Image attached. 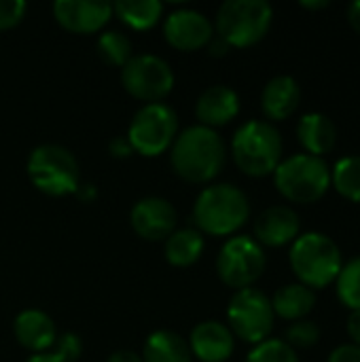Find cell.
Returning <instances> with one entry per match:
<instances>
[{
  "mask_svg": "<svg viewBox=\"0 0 360 362\" xmlns=\"http://www.w3.org/2000/svg\"><path fill=\"white\" fill-rule=\"evenodd\" d=\"M289 261L299 284L312 291L329 286L333 280H337L344 267L339 246L333 242V238L320 231L301 233L291 246Z\"/></svg>",
  "mask_w": 360,
  "mask_h": 362,
  "instance_id": "277c9868",
  "label": "cell"
},
{
  "mask_svg": "<svg viewBox=\"0 0 360 362\" xmlns=\"http://www.w3.org/2000/svg\"><path fill=\"white\" fill-rule=\"evenodd\" d=\"M244 362H299L297 352L284 339H265L257 344Z\"/></svg>",
  "mask_w": 360,
  "mask_h": 362,
  "instance_id": "83f0119b",
  "label": "cell"
},
{
  "mask_svg": "<svg viewBox=\"0 0 360 362\" xmlns=\"http://www.w3.org/2000/svg\"><path fill=\"white\" fill-rule=\"evenodd\" d=\"M267 267V257L263 246L248 235L229 238L216 257V274L221 282L233 291L252 288V284L263 276Z\"/></svg>",
  "mask_w": 360,
  "mask_h": 362,
  "instance_id": "9c48e42d",
  "label": "cell"
},
{
  "mask_svg": "<svg viewBox=\"0 0 360 362\" xmlns=\"http://www.w3.org/2000/svg\"><path fill=\"white\" fill-rule=\"evenodd\" d=\"M348 23L354 28V32H359L360 34V0L352 2V4L348 6Z\"/></svg>",
  "mask_w": 360,
  "mask_h": 362,
  "instance_id": "74e56055",
  "label": "cell"
},
{
  "mask_svg": "<svg viewBox=\"0 0 360 362\" xmlns=\"http://www.w3.org/2000/svg\"><path fill=\"white\" fill-rule=\"evenodd\" d=\"M53 17L70 34L87 36L104 32L106 23L115 17L112 4L108 2H85V0H57L53 2Z\"/></svg>",
  "mask_w": 360,
  "mask_h": 362,
  "instance_id": "5bb4252c",
  "label": "cell"
},
{
  "mask_svg": "<svg viewBox=\"0 0 360 362\" xmlns=\"http://www.w3.org/2000/svg\"><path fill=\"white\" fill-rule=\"evenodd\" d=\"M25 172L36 191L49 197L74 195L81 180V168L74 153L62 144H38L30 151Z\"/></svg>",
  "mask_w": 360,
  "mask_h": 362,
  "instance_id": "5b68a950",
  "label": "cell"
},
{
  "mask_svg": "<svg viewBox=\"0 0 360 362\" xmlns=\"http://www.w3.org/2000/svg\"><path fill=\"white\" fill-rule=\"evenodd\" d=\"M163 4L159 0H121L112 4V15L134 32H146L163 17Z\"/></svg>",
  "mask_w": 360,
  "mask_h": 362,
  "instance_id": "cb8c5ba5",
  "label": "cell"
},
{
  "mask_svg": "<svg viewBox=\"0 0 360 362\" xmlns=\"http://www.w3.org/2000/svg\"><path fill=\"white\" fill-rule=\"evenodd\" d=\"M121 85L134 100L142 104H157L172 93L176 76L163 57L138 53L121 68Z\"/></svg>",
  "mask_w": 360,
  "mask_h": 362,
  "instance_id": "30bf717a",
  "label": "cell"
},
{
  "mask_svg": "<svg viewBox=\"0 0 360 362\" xmlns=\"http://www.w3.org/2000/svg\"><path fill=\"white\" fill-rule=\"evenodd\" d=\"M231 157L246 176L263 178L274 174L282 161V136L278 127L263 119L246 121L231 138Z\"/></svg>",
  "mask_w": 360,
  "mask_h": 362,
  "instance_id": "3957f363",
  "label": "cell"
},
{
  "mask_svg": "<svg viewBox=\"0 0 360 362\" xmlns=\"http://www.w3.org/2000/svg\"><path fill=\"white\" fill-rule=\"evenodd\" d=\"M346 331H348L350 339L354 341V346H360V310L350 312V316H348V325H346Z\"/></svg>",
  "mask_w": 360,
  "mask_h": 362,
  "instance_id": "e575fe53",
  "label": "cell"
},
{
  "mask_svg": "<svg viewBox=\"0 0 360 362\" xmlns=\"http://www.w3.org/2000/svg\"><path fill=\"white\" fill-rule=\"evenodd\" d=\"M98 55L112 68H123L134 57V45L127 34L119 30H106L98 34Z\"/></svg>",
  "mask_w": 360,
  "mask_h": 362,
  "instance_id": "d4e9b609",
  "label": "cell"
},
{
  "mask_svg": "<svg viewBox=\"0 0 360 362\" xmlns=\"http://www.w3.org/2000/svg\"><path fill=\"white\" fill-rule=\"evenodd\" d=\"M297 140L308 155L323 157L333 151L337 142V127L325 112H308L297 123Z\"/></svg>",
  "mask_w": 360,
  "mask_h": 362,
  "instance_id": "ffe728a7",
  "label": "cell"
},
{
  "mask_svg": "<svg viewBox=\"0 0 360 362\" xmlns=\"http://www.w3.org/2000/svg\"><path fill=\"white\" fill-rule=\"evenodd\" d=\"M204 248H206V240H204V235H202L195 227L176 229V231L163 242L166 261H168L172 267H178V269H185V267L195 265V263L202 259Z\"/></svg>",
  "mask_w": 360,
  "mask_h": 362,
  "instance_id": "44dd1931",
  "label": "cell"
},
{
  "mask_svg": "<svg viewBox=\"0 0 360 362\" xmlns=\"http://www.w3.org/2000/svg\"><path fill=\"white\" fill-rule=\"evenodd\" d=\"M337 297L352 312L360 310V257L342 267L337 276Z\"/></svg>",
  "mask_w": 360,
  "mask_h": 362,
  "instance_id": "4316f807",
  "label": "cell"
},
{
  "mask_svg": "<svg viewBox=\"0 0 360 362\" xmlns=\"http://www.w3.org/2000/svg\"><path fill=\"white\" fill-rule=\"evenodd\" d=\"M191 356L199 362H227L236 350V337L221 320H204L191 329L189 335Z\"/></svg>",
  "mask_w": 360,
  "mask_h": 362,
  "instance_id": "9a60e30c",
  "label": "cell"
},
{
  "mask_svg": "<svg viewBox=\"0 0 360 362\" xmlns=\"http://www.w3.org/2000/svg\"><path fill=\"white\" fill-rule=\"evenodd\" d=\"M13 335L17 344L32 352V354H45L51 352L57 341V329L53 318L36 308L23 310L13 320Z\"/></svg>",
  "mask_w": 360,
  "mask_h": 362,
  "instance_id": "2e32d148",
  "label": "cell"
},
{
  "mask_svg": "<svg viewBox=\"0 0 360 362\" xmlns=\"http://www.w3.org/2000/svg\"><path fill=\"white\" fill-rule=\"evenodd\" d=\"M25 13H28V4L23 0H0V32L19 25Z\"/></svg>",
  "mask_w": 360,
  "mask_h": 362,
  "instance_id": "f546056e",
  "label": "cell"
},
{
  "mask_svg": "<svg viewBox=\"0 0 360 362\" xmlns=\"http://www.w3.org/2000/svg\"><path fill=\"white\" fill-rule=\"evenodd\" d=\"M301 102V87L289 74H278L267 81L261 93V110L272 121L289 119Z\"/></svg>",
  "mask_w": 360,
  "mask_h": 362,
  "instance_id": "d6986e66",
  "label": "cell"
},
{
  "mask_svg": "<svg viewBox=\"0 0 360 362\" xmlns=\"http://www.w3.org/2000/svg\"><path fill=\"white\" fill-rule=\"evenodd\" d=\"M272 308L278 318L297 322L303 320L316 308V293L299 282L286 284L278 288L276 295L272 297Z\"/></svg>",
  "mask_w": 360,
  "mask_h": 362,
  "instance_id": "603a6c76",
  "label": "cell"
},
{
  "mask_svg": "<svg viewBox=\"0 0 360 362\" xmlns=\"http://www.w3.org/2000/svg\"><path fill=\"white\" fill-rule=\"evenodd\" d=\"M25 362H64L59 356H55L53 352H45V354H32Z\"/></svg>",
  "mask_w": 360,
  "mask_h": 362,
  "instance_id": "f35d334b",
  "label": "cell"
},
{
  "mask_svg": "<svg viewBox=\"0 0 360 362\" xmlns=\"http://www.w3.org/2000/svg\"><path fill=\"white\" fill-rule=\"evenodd\" d=\"M170 163L180 180L208 185L227 163V144L216 129L197 123L178 132L170 148Z\"/></svg>",
  "mask_w": 360,
  "mask_h": 362,
  "instance_id": "6da1fadb",
  "label": "cell"
},
{
  "mask_svg": "<svg viewBox=\"0 0 360 362\" xmlns=\"http://www.w3.org/2000/svg\"><path fill=\"white\" fill-rule=\"evenodd\" d=\"M176 208L166 197L157 195L138 199L129 212V225L144 242H166L176 231Z\"/></svg>",
  "mask_w": 360,
  "mask_h": 362,
  "instance_id": "4fadbf2b",
  "label": "cell"
},
{
  "mask_svg": "<svg viewBox=\"0 0 360 362\" xmlns=\"http://www.w3.org/2000/svg\"><path fill=\"white\" fill-rule=\"evenodd\" d=\"M331 182L346 199L360 202V155L342 157L331 172Z\"/></svg>",
  "mask_w": 360,
  "mask_h": 362,
  "instance_id": "484cf974",
  "label": "cell"
},
{
  "mask_svg": "<svg viewBox=\"0 0 360 362\" xmlns=\"http://www.w3.org/2000/svg\"><path fill=\"white\" fill-rule=\"evenodd\" d=\"M274 185L293 204H314L331 187V168L323 157L297 153L280 161L274 172Z\"/></svg>",
  "mask_w": 360,
  "mask_h": 362,
  "instance_id": "52a82bcc",
  "label": "cell"
},
{
  "mask_svg": "<svg viewBox=\"0 0 360 362\" xmlns=\"http://www.w3.org/2000/svg\"><path fill=\"white\" fill-rule=\"evenodd\" d=\"M163 38L172 49L193 53L210 45L214 38V23L202 11L189 6L174 8L163 19Z\"/></svg>",
  "mask_w": 360,
  "mask_h": 362,
  "instance_id": "7c38bea8",
  "label": "cell"
},
{
  "mask_svg": "<svg viewBox=\"0 0 360 362\" xmlns=\"http://www.w3.org/2000/svg\"><path fill=\"white\" fill-rule=\"evenodd\" d=\"M208 49H210V55H214V57H221V55H227V51H229L231 47H229L225 40H221V38L214 34V38L210 40Z\"/></svg>",
  "mask_w": 360,
  "mask_h": 362,
  "instance_id": "8d00e7d4",
  "label": "cell"
},
{
  "mask_svg": "<svg viewBox=\"0 0 360 362\" xmlns=\"http://www.w3.org/2000/svg\"><path fill=\"white\" fill-rule=\"evenodd\" d=\"M293 350L295 348H312L320 341V327L314 320H297L286 329V339H284Z\"/></svg>",
  "mask_w": 360,
  "mask_h": 362,
  "instance_id": "f1b7e54d",
  "label": "cell"
},
{
  "mask_svg": "<svg viewBox=\"0 0 360 362\" xmlns=\"http://www.w3.org/2000/svg\"><path fill=\"white\" fill-rule=\"evenodd\" d=\"M108 153L115 157V159H127L134 155V148L127 140V136H115L110 142H108Z\"/></svg>",
  "mask_w": 360,
  "mask_h": 362,
  "instance_id": "d6a6232c",
  "label": "cell"
},
{
  "mask_svg": "<svg viewBox=\"0 0 360 362\" xmlns=\"http://www.w3.org/2000/svg\"><path fill=\"white\" fill-rule=\"evenodd\" d=\"M274 308L272 299L257 288L236 291L229 305H227V327L231 329L233 337H240L246 344H261L269 339L274 331Z\"/></svg>",
  "mask_w": 360,
  "mask_h": 362,
  "instance_id": "8fae6325",
  "label": "cell"
},
{
  "mask_svg": "<svg viewBox=\"0 0 360 362\" xmlns=\"http://www.w3.org/2000/svg\"><path fill=\"white\" fill-rule=\"evenodd\" d=\"M327 362H360V346L344 344V346L335 348L329 354V361Z\"/></svg>",
  "mask_w": 360,
  "mask_h": 362,
  "instance_id": "1f68e13d",
  "label": "cell"
},
{
  "mask_svg": "<svg viewBox=\"0 0 360 362\" xmlns=\"http://www.w3.org/2000/svg\"><path fill=\"white\" fill-rule=\"evenodd\" d=\"M51 352L64 362H74L83 354V341L76 333H64V335H57V341Z\"/></svg>",
  "mask_w": 360,
  "mask_h": 362,
  "instance_id": "4dcf8cb0",
  "label": "cell"
},
{
  "mask_svg": "<svg viewBox=\"0 0 360 362\" xmlns=\"http://www.w3.org/2000/svg\"><path fill=\"white\" fill-rule=\"evenodd\" d=\"M127 140L134 153L142 157H159L168 153L178 136V115L166 102L142 104L129 121Z\"/></svg>",
  "mask_w": 360,
  "mask_h": 362,
  "instance_id": "ba28073f",
  "label": "cell"
},
{
  "mask_svg": "<svg viewBox=\"0 0 360 362\" xmlns=\"http://www.w3.org/2000/svg\"><path fill=\"white\" fill-rule=\"evenodd\" d=\"M240 115V95L227 85H212L204 89L195 102V117L199 125L216 129L231 123Z\"/></svg>",
  "mask_w": 360,
  "mask_h": 362,
  "instance_id": "ac0fdd59",
  "label": "cell"
},
{
  "mask_svg": "<svg viewBox=\"0 0 360 362\" xmlns=\"http://www.w3.org/2000/svg\"><path fill=\"white\" fill-rule=\"evenodd\" d=\"M274 21L267 0H227L214 17V34L229 47L246 49L261 42Z\"/></svg>",
  "mask_w": 360,
  "mask_h": 362,
  "instance_id": "8992f818",
  "label": "cell"
},
{
  "mask_svg": "<svg viewBox=\"0 0 360 362\" xmlns=\"http://www.w3.org/2000/svg\"><path fill=\"white\" fill-rule=\"evenodd\" d=\"M74 197L79 202H83V204H93L98 199V189H95L93 182H81L76 193H74Z\"/></svg>",
  "mask_w": 360,
  "mask_h": 362,
  "instance_id": "836d02e7",
  "label": "cell"
},
{
  "mask_svg": "<svg viewBox=\"0 0 360 362\" xmlns=\"http://www.w3.org/2000/svg\"><path fill=\"white\" fill-rule=\"evenodd\" d=\"M140 356L144 362H193L187 339L168 329L153 331L146 337Z\"/></svg>",
  "mask_w": 360,
  "mask_h": 362,
  "instance_id": "7402d4cb",
  "label": "cell"
},
{
  "mask_svg": "<svg viewBox=\"0 0 360 362\" xmlns=\"http://www.w3.org/2000/svg\"><path fill=\"white\" fill-rule=\"evenodd\" d=\"M106 362H144V361H142V356H140V354H136V352H132V350H119V352L110 354Z\"/></svg>",
  "mask_w": 360,
  "mask_h": 362,
  "instance_id": "d590c367",
  "label": "cell"
},
{
  "mask_svg": "<svg viewBox=\"0 0 360 362\" xmlns=\"http://www.w3.org/2000/svg\"><path fill=\"white\" fill-rule=\"evenodd\" d=\"M301 218L291 206H272L255 221V238L261 246L280 248L299 238Z\"/></svg>",
  "mask_w": 360,
  "mask_h": 362,
  "instance_id": "e0dca14e",
  "label": "cell"
},
{
  "mask_svg": "<svg viewBox=\"0 0 360 362\" xmlns=\"http://www.w3.org/2000/svg\"><path fill=\"white\" fill-rule=\"evenodd\" d=\"M329 4H331L329 0H301V6L310 11H320V8H327Z\"/></svg>",
  "mask_w": 360,
  "mask_h": 362,
  "instance_id": "ab89813d",
  "label": "cell"
},
{
  "mask_svg": "<svg viewBox=\"0 0 360 362\" xmlns=\"http://www.w3.org/2000/svg\"><path fill=\"white\" fill-rule=\"evenodd\" d=\"M193 223L202 235H233L250 218L248 195L229 182H216L199 191L193 204Z\"/></svg>",
  "mask_w": 360,
  "mask_h": 362,
  "instance_id": "7a4b0ae2",
  "label": "cell"
}]
</instances>
